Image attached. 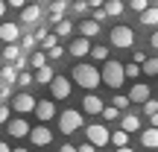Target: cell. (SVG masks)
<instances>
[{"label":"cell","mask_w":158,"mask_h":152,"mask_svg":"<svg viewBox=\"0 0 158 152\" xmlns=\"http://www.w3.org/2000/svg\"><path fill=\"white\" fill-rule=\"evenodd\" d=\"M70 79H73V82L79 85V88H85V91H94L97 85L102 82V76H100V70L94 68V64H76L73 68V73H70Z\"/></svg>","instance_id":"6da1fadb"},{"label":"cell","mask_w":158,"mask_h":152,"mask_svg":"<svg viewBox=\"0 0 158 152\" xmlns=\"http://www.w3.org/2000/svg\"><path fill=\"white\" fill-rule=\"evenodd\" d=\"M100 76H102V85H108L111 91L123 88V82H126V70H123V64H120V62H114V59L102 62V70H100Z\"/></svg>","instance_id":"7a4b0ae2"},{"label":"cell","mask_w":158,"mask_h":152,"mask_svg":"<svg viewBox=\"0 0 158 152\" xmlns=\"http://www.w3.org/2000/svg\"><path fill=\"white\" fill-rule=\"evenodd\" d=\"M79 129H82V111L68 108V111L59 114V132H62V135H73Z\"/></svg>","instance_id":"3957f363"},{"label":"cell","mask_w":158,"mask_h":152,"mask_svg":"<svg viewBox=\"0 0 158 152\" xmlns=\"http://www.w3.org/2000/svg\"><path fill=\"white\" fill-rule=\"evenodd\" d=\"M85 135H88V141L94 143L97 149H100V146H106V143H111V132H108L102 123H91L88 129H85Z\"/></svg>","instance_id":"277c9868"},{"label":"cell","mask_w":158,"mask_h":152,"mask_svg":"<svg viewBox=\"0 0 158 152\" xmlns=\"http://www.w3.org/2000/svg\"><path fill=\"white\" fill-rule=\"evenodd\" d=\"M111 44L120 47V50H129V47L135 44V32H132V27H114L111 29Z\"/></svg>","instance_id":"5b68a950"},{"label":"cell","mask_w":158,"mask_h":152,"mask_svg":"<svg viewBox=\"0 0 158 152\" xmlns=\"http://www.w3.org/2000/svg\"><path fill=\"white\" fill-rule=\"evenodd\" d=\"M35 105H38V100H35L32 94H18V97H12V108H15L18 114H29V111H35Z\"/></svg>","instance_id":"8992f818"},{"label":"cell","mask_w":158,"mask_h":152,"mask_svg":"<svg viewBox=\"0 0 158 152\" xmlns=\"http://www.w3.org/2000/svg\"><path fill=\"white\" fill-rule=\"evenodd\" d=\"M50 94H53V100H68L70 97V79L68 76H56L50 82Z\"/></svg>","instance_id":"52a82bcc"},{"label":"cell","mask_w":158,"mask_h":152,"mask_svg":"<svg viewBox=\"0 0 158 152\" xmlns=\"http://www.w3.org/2000/svg\"><path fill=\"white\" fill-rule=\"evenodd\" d=\"M6 132H9V138H29V123L23 117H15V120H9L6 123Z\"/></svg>","instance_id":"ba28073f"},{"label":"cell","mask_w":158,"mask_h":152,"mask_svg":"<svg viewBox=\"0 0 158 152\" xmlns=\"http://www.w3.org/2000/svg\"><path fill=\"white\" fill-rule=\"evenodd\" d=\"M68 53L73 59H82V56H91V38H85V35H79V38L70 41V47H68Z\"/></svg>","instance_id":"9c48e42d"},{"label":"cell","mask_w":158,"mask_h":152,"mask_svg":"<svg viewBox=\"0 0 158 152\" xmlns=\"http://www.w3.org/2000/svg\"><path fill=\"white\" fill-rule=\"evenodd\" d=\"M0 41H6V44H18V41H21V27L12 23V21L0 23Z\"/></svg>","instance_id":"30bf717a"},{"label":"cell","mask_w":158,"mask_h":152,"mask_svg":"<svg viewBox=\"0 0 158 152\" xmlns=\"http://www.w3.org/2000/svg\"><path fill=\"white\" fill-rule=\"evenodd\" d=\"M35 117H38L41 123L53 120V117H56V102H53V100H41L38 105H35Z\"/></svg>","instance_id":"8fae6325"},{"label":"cell","mask_w":158,"mask_h":152,"mask_svg":"<svg viewBox=\"0 0 158 152\" xmlns=\"http://www.w3.org/2000/svg\"><path fill=\"white\" fill-rule=\"evenodd\" d=\"M29 141H32L35 146H47V143L53 141V132L47 129V126H35V129L29 132Z\"/></svg>","instance_id":"7c38bea8"},{"label":"cell","mask_w":158,"mask_h":152,"mask_svg":"<svg viewBox=\"0 0 158 152\" xmlns=\"http://www.w3.org/2000/svg\"><path fill=\"white\" fill-rule=\"evenodd\" d=\"M129 100L135 102V105H143V102L149 100V85L135 82V85H132V91H129Z\"/></svg>","instance_id":"4fadbf2b"},{"label":"cell","mask_w":158,"mask_h":152,"mask_svg":"<svg viewBox=\"0 0 158 152\" xmlns=\"http://www.w3.org/2000/svg\"><path fill=\"white\" fill-rule=\"evenodd\" d=\"M102 108H106V105H102V100H100L97 94H88V97L82 100V111H85V114H102Z\"/></svg>","instance_id":"5bb4252c"},{"label":"cell","mask_w":158,"mask_h":152,"mask_svg":"<svg viewBox=\"0 0 158 152\" xmlns=\"http://www.w3.org/2000/svg\"><path fill=\"white\" fill-rule=\"evenodd\" d=\"M21 21L23 23H27V27H32V23H38L41 21V9H38V6H23V9H21Z\"/></svg>","instance_id":"9a60e30c"},{"label":"cell","mask_w":158,"mask_h":152,"mask_svg":"<svg viewBox=\"0 0 158 152\" xmlns=\"http://www.w3.org/2000/svg\"><path fill=\"white\" fill-rule=\"evenodd\" d=\"M141 143L147 149H158V129H155V126H149V129L141 132Z\"/></svg>","instance_id":"2e32d148"},{"label":"cell","mask_w":158,"mask_h":152,"mask_svg":"<svg viewBox=\"0 0 158 152\" xmlns=\"http://www.w3.org/2000/svg\"><path fill=\"white\" fill-rule=\"evenodd\" d=\"M120 129L123 132H138L141 129V117H138V114H123V117H120Z\"/></svg>","instance_id":"e0dca14e"},{"label":"cell","mask_w":158,"mask_h":152,"mask_svg":"<svg viewBox=\"0 0 158 152\" xmlns=\"http://www.w3.org/2000/svg\"><path fill=\"white\" fill-rule=\"evenodd\" d=\"M79 32L85 35V38H94V35H100V23L91 18V21H79Z\"/></svg>","instance_id":"ac0fdd59"},{"label":"cell","mask_w":158,"mask_h":152,"mask_svg":"<svg viewBox=\"0 0 158 152\" xmlns=\"http://www.w3.org/2000/svg\"><path fill=\"white\" fill-rule=\"evenodd\" d=\"M64 9H68V0H56V3L50 6V21H53V23L64 21Z\"/></svg>","instance_id":"d6986e66"},{"label":"cell","mask_w":158,"mask_h":152,"mask_svg":"<svg viewBox=\"0 0 158 152\" xmlns=\"http://www.w3.org/2000/svg\"><path fill=\"white\" fill-rule=\"evenodd\" d=\"M0 56L6 59V64H15L18 59H21V44H6V50L0 53Z\"/></svg>","instance_id":"ffe728a7"},{"label":"cell","mask_w":158,"mask_h":152,"mask_svg":"<svg viewBox=\"0 0 158 152\" xmlns=\"http://www.w3.org/2000/svg\"><path fill=\"white\" fill-rule=\"evenodd\" d=\"M141 23L143 27H158V6H149L147 12H141Z\"/></svg>","instance_id":"44dd1931"},{"label":"cell","mask_w":158,"mask_h":152,"mask_svg":"<svg viewBox=\"0 0 158 152\" xmlns=\"http://www.w3.org/2000/svg\"><path fill=\"white\" fill-rule=\"evenodd\" d=\"M18 73H21V70H18L15 64H6V68L0 70V82H6V85H12V82H18Z\"/></svg>","instance_id":"7402d4cb"},{"label":"cell","mask_w":158,"mask_h":152,"mask_svg":"<svg viewBox=\"0 0 158 152\" xmlns=\"http://www.w3.org/2000/svg\"><path fill=\"white\" fill-rule=\"evenodd\" d=\"M53 79H56V73H53V68H47V64L35 70V82H41V85H50Z\"/></svg>","instance_id":"603a6c76"},{"label":"cell","mask_w":158,"mask_h":152,"mask_svg":"<svg viewBox=\"0 0 158 152\" xmlns=\"http://www.w3.org/2000/svg\"><path fill=\"white\" fill-rule=\"evenodd\" d=\"M102 9H106V15H108V18H117V15H123V3H120V0H108V3L102 6Z\"/></svg>","instance_id":"cb8c5ba5"},{"label":"cell","mask_w":158,"mask_h":152,"mask_svg":"<svg viewBox=\"0 0 158 152\" xmlns=\"http://www.w3.org/2000/svg\"><path fill=\"white\" fill-rule=\"evenodd\" d=\"M111 143L114 146H129V132H123V129H117V132H111Z\"/></svg>","instance_id":"d4e9b609"},{"label":"cell","mask_w":158,"mask_h":152,"mask_svg":"<svg viewBox=\"0 0 158 152\" xmlns=\"http://www.w3.org/2000/svg\"><path fill=\"white\" fill-rule=\"evenodd\" d=\"M91 59H97V62H108V47H102V44L91 47Z\"/></svg>","instance_id":"484cf974"},{"label":"cell","mask_w":158,"mask_h":152,"mask_svg":"<svg viewBox=\"0 0 158 152\" xmlns=\"http://www.w3.org/2000/svg\"><path fill=\"white\" fill-rule=\"evenodd\" d=\"M141 70L147 76H158V59H147V62L141 64Z\"/></svg>","instance_id":"4316f807"},{"label":"cell","mask_w":158,"mask_h":152,"mask_svg":"<svg viewBox=\"0 0 158 152\" xmlns=\"http://www.w3.org/2000/svg\"><path fill=\"white\" fill-rule=\"evenodd\" d=\"M123 70H126V79H138V73H143L138 62H129V64H123Z\"/></svg>","instance_id":"83f0119b"},{"label":"cell","mask_w":158,"mask_h":152,"mask_svg":"<svg viewBox=\"0 0 158 152\" xmlns=\"http://www.w3.org/2000/svg\"><path fill=\"white\" fill-rule=\"evenodd\" d=\"M29 64H32L35 70L44 68V64H47V53H32V56H29Z\"/></svg>","instance_id":"f1b7e54d"},{"label":"cell","mask_w":158,"mask_h":152,"mask_svg":"<svg viewBox=\"0 0 158 152\" xmlns=\"http://www.w3.org/2000/svg\"><path fill=\"white\" fill-rule=\"evenodd\" d=\"M117 117H120V108H114V105H106V108H102V120H108V123H114Z\"/></svg>","instance_id":"f546056e"},{"label":"cell","mask_w":158,"mask_h":152,"mask_svg":"<svg viewBox=\"0 0 158 152\" xmlns=\"http://www.w3.org/2000/svg\"><path fill=\"white\" fill-rule=\"evenodd\" d=\"M111 105L123 111V108H129V105H132V100H129V94H126V97H123V94H117V97H114V102H111Z\"/></svg>","instance_id":"4dcf8cb0"},{"label":"cell","mask_w":158,"mask_h":152,"mask_svg":"<svg viewBox=\"0 0 158 152\" xmlns=\"http://www.w3.org/2000/svg\"><path fill=\"white\" fill-rule=\"evenodd\" d=\"M32 82H35V79H32L29 70H21V73H18V85H21V88H29Z\"/></svg>","instance_id":"1f68e13d"},{"label":"cell","mask_w":158,"mask_h":152,"mask_svg":"<svg viewBox=\"0 0 158 152\" xmlns=\"http://www.w3.org/2000/svg\"><path fill=\"white\" fill-rule=\"evenodd\" d=\"M70 32H73V23L70 21H59L56 23V35H70Z\"/></svg>","instance_id":"d6a6232c"},{"label":"cell","mask_w":158,"mask_h":152,"mask_svg":"<svg viewBox=\"0 0 158 152\" xmlns=\"http://www.w3.org/2000/svg\"><path fill=\"white\" fill-rule=\"evenodd\" d=\"M155 111H158V100H152V97H149V100L143 102V114H149V117H152Z\"/></svg>","instance_id":"836d02e7"},{"label":"cell","mask_w":158,"mask_h":152,"mask_svg":"<svg viewBox=\"0 0 158 152\" xmlns=\"http://www.w3.org/2000/svg\"><path fill=\"white\" fill-rule=\"evenodd\" d=\"M129 6H132L135 12H147V9H149V0H129Z\"/></svg>","instance_id":"e575fe53"},{"label":"cell","mask_w":158,"mask_h":152,"mask_svg":"<svg viewBox=\"0 0 158 152\" xmlns=\"http://www.w3.org/2000/svg\"><path fill=\"white\" fill-rule=\"evenodd\" d=\"M35 41H38L35 35H23V38H21V47H23V50H32V47H35Z\"/></svg>","instance_id":"d590c367"},{"label":"cell","mask_w":158,"mask_h":152,"mask_svg":"<svg viewBox=\"0 0 158 152\" xmlns=\"http://www.w3.org/2000/svg\"><path fill=\"white\" fill-rule=\"evenodd\" d=\"M62 56H64V47H59V44L53 50H47V59H62Z\"/></svg>","instance_id":"8d00e7d4"},{"label":"cell","mask_w":158,"mask_h":152,"mask_svg":"<svg viewBox=\"0 0 158 152\" xmlns=\"http://www.w3.org/2000/svg\"><path fill=\"white\" fill-rule=\"evenodd\" d=\"M56 38H59V35H47V38H44V41H41V44H44V50H53V47H56V44H59V41H56Z\"/></svg>","instance_id":"74e56055"},{"label":"cell","mask_w":158,"mask_h":152,"mask_svg":"<svg viewBox=\"0 0 158 152\" xmlns=\"http://www.w3.org/2000/svg\"><path fill=\"white\" fill-rule=\"evenodd\" d=\"M147 53H143V50H135V53H132V62H138V64H143V62H147Z\"/></svg>","instance_id":"f35d334b"},{"label":"cell","mask_w":158,"mask_h":152,"mask_svg":"<svg viewBox=\"0 0 158 152\" xmlns=\"http://www.w3.org/2000/svg\"><path fill=\"white\" fill-rule=\"evenodd\" d=\"M73 12H76V15H85V12H88V3H85V0H76V3H73Z\"/></svg>","instance_id":"ab89813d"},{"label":"cell","mask_w":158,"mask_h":152,"mask_svg":"<svg viewBox=\"0 0 158 152\" xmlns=\"http://www.w3.org/2000/svg\"><path fill=\"white\" fill-rule=\"evenodd\" d=\"M9 123V105H0V126Z\"/></svg>","instance_id":"60d3db41"},{"label":"cell","mask_w":158,"mask_h":152,"mask_svg":"<svg viewBox=\"0 0 158 152\" xmlns=\"http://www.w3.org/2000/svg\"><path fill=\"white\" fill-rule=\"evenodd\" d=\"M79 152H97V146L91 141H85V143H79Z\"/></svg>","instance_id":"b9f144b4"},{"label":"cell","mask_w":158,"mask_h":152,"mask_svg":"<svg viewBox=\"0 0 158 152\" xmlns=\"http://www.w3.org/2000/svg\"><path fill=\"white\" fill-rule=\"evenodd\" d=\"M106 18H108V15H106V9H97V12H94V21H97V23H102Z\"/></svg>","instance_id":"7bdbcfd3"},{"label":"cell","mask_w":158,"mask_h":152,"mask_svg":"<svg viewBox=\"0 0 158 152\" xmlns=\"http://www.w3.org/2000/svg\"><path fill=\"white\" fill-rule=\"evenodd\" d=\"M149 44H152V50H158V29H155L152 35H149Z\"/></svg>","instance_id":"ee69618b"},{"label":"cell","mask_w":158,"mask_h":152,"mask_svg":"<svg viewBox=\"0 0 158 152\" xmlns=\"http://www.w3.org/2000/svg\"><path fill=\"white\" fill-rule=\"evenodd\" d=\"M59 152H79V146H73V143H64V146L59 149Z\"/></svg>","instance_id":"f6af8a7d"},{"label":"cell","mask_w":158,"mask_h":152,"mask_svg":"<svg viewBox=\"0 0 158 152\" xmlns=\"http://www.w3.org/2000/svg\"><path fill=\"white\" fill-rule=\"evenodd\" d=\"M6 97H9V85L3 82V85H0V100H6Z\"/></svg>","instance_id":"bcb514c9"},{"label":"cell","mask_w":158,"mask_h":152,"mask_svg":"<svg viewBox=\"0 0 158 152\" xmlns=\"http://www.w3.org/2000/svg\"><path fill=\"white\" fill-rule=\"evenodd\" d=\"M9 6H15V9H23V6H27V0H9Z\"/></svg>","instance_id":"7dc6e473"},{"label":"cell","mask_w":158,"mask_h":152,"mask_svg":"<svg viewBox=\"0 0 158 152\" xmlns=\"http://www.w3.org/2000/svg\"><path fill=\"white\" fill-rule=\"evenodd\" d=\"M149 126H155V129H158V111L152 114V117H149Z\"/></svg>","instance_id":"c3c4849f"},{"label":"cell","mask_w":158,"mask_h":152,"mask_svg":"<svg viewBox=\"0 0 158 152\" xmlns=\"http://www.w3.org/2000/svg\"><path fill=\"white\" fill-rule=\"evenodd\" d=\"M6 15V0H0V18Z\"/></svg>","instance_id":"681fc988"},{"label":"cell","mask_w":158,"mask_h":152,"mask_svg":"<svg viewBox=\"0 0 158 152\" xmlns=\"http://www.w3.org/2000/svg\"><path fill=\"white\" fill-rule=\"evenodd\" d=\"M0 152H12V149H9V143H3V141H0Z\"/></svg>","instance_id":"f907efd6"},{"label":"cell","mask_w":158,"mask_h":152,"mask_svg":"<svg viewBox=\"0 0 158 152\" xmlns=\"http://www.w3.org/2000/svg\"><path fill=\"white\" fill-rule=\"evenodd\" d=\"M117 152H135V149H132V146H120Z\"/></svg>","instance_id":"816d5d0a"},{"label":"cell","mask_w":158,"mask_h":152,"mask_svg":"<svg viewBox=\"0 0 158 152\" xmlns=\"http://www.w3.org/2000/svg\"><path fill=\"white\" fill-rule=\"evenodd\" d=\"M12 152H29V149H23V146H21V149H12Z\"/></svg>","instance_id":"f5cc1de1"},{"label":"cell","mask_w":158,"mask_h":152,"mask_svg":"<svg viewBox=\"0 0 158 152\" xmlns=\"http://www.w3.org/2000/svg\"><path fill=\"white\" fill-rule=\"evenodd\" d=\"M147 152H155V149H147Z\"/></svg>","instance_id":"db71d44e"},{"label":"cell","mask_w":158,"mask_h":152,"mask_svg":"<svg viewBox=\"0 0 158 152\" xmlns=\"http://www.w3.org/2000/svg\"><path fill=\"white\" fill-rule=\"evenodd\" d=\"M0 53H3V50H0Z\"/></svg>","instance_id":"11a10c76"}]
</instances>
